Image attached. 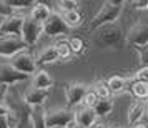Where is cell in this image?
Instances as JSON below:
<instances>
[{"instance_id": "obj_15", "label": "cell", "mask_w": 148, "mask_h": 128, "mask_svg": "<svg viewBox=\"0 0 148 128\" xmlns=\"http://www.w3.org/2000/svg\"><path fill=\"white\" fill-rule=\"evenodd\" d=\"M147 113V101L141 100H135L130 108H128V123L130 125H138V121L143 118V115Z\"/></svg>"}, {"instance_id": "obj_1", "label": "cell", "mask_w": 148, "mask_h": 128, "mask_svg": "<svg viewBox=\"0 0 148 128\" xmlns=\"http://www.w3.org/2000/svg\"><path fill=\"white\" fill-rule=\"evenodd\" d=\"M123 5H125V2H123V0L103 2V3H101V7H100V10H98V14L90 20V28H92V30H98V28L103 27V25L115 23L116 18L120 17Z\"/></svg>"}, {"instance_id": "obj_32", "label": "cell", "mask_w": 148, "mask_h": 128, "mask_svg": "<svg viewBox=\"0 0 148 128\" xmlns=\"http://www.w3.org/2000/svg\"><path fill=\"white\" fill-rule=\"evenodd\" d=\"M135 78L138 81H147L148 83V67H141L136 73H135Z\"/></svg>"}, {"instance_id": "obj_35", "label": "cell", "mask_w": 148, "mask_h": 128, "mask_svg": "<svg viewBox=\"0 0 148 128\" xmlns=\"http://www.w3.org/2000/svg\"><path fill=\"white\" fill-rule=\"evenodd\" d=\"M67 128H85V127H82V125H80V123H77V121H70V123H68V125H67Z\"/></svg>"}, {"instance_id": "obj_4", "label": "cell", "mask_w": 148, "mask_h": 128, "mask_svg": "<svg viewBox=\"0 0 148 128\" xmlns=\"http://www.w3.org/2000/svg\"><path fill=\"white\" fill-rule=\"evenodd\" d=\"M28 45L22 40V37H10V35H5V37H0V57L3 58H12L14 55L23 52Z\"/></svg>"}, {"instance_id": "obj_38", "label": "cell", "mask_w": 148, "mask_h": 128, "mask_svg": "<svg viewBox=\"0 0 148 128\" xmlns=\"http://www.w3.org/2000/svg\"><path fill=\"white\" fill-rule=\"evenodd\" d=\"M133 128H148V125H145V123H138V125H135Z\"/></svg>"}, {"instance_id": "obj_23", "label": "cell", "mask_w": 148, "mask_h": 128, "mask_svg": "<svg viewBox=\"0 0 148 128\" xmlns=\"http://www.w3.org/2000/svg\"><path fill=\"white\" fill-rule=\"evenodd\" d=\"M93 92L98 95V98H110L112 97V92L108 88V83L107 80H98L97 83L93 85Z\"/></svg>"}, {"instance_id": "obj_13", "label": "cell", "mask_w": 148, "mask_h": 128, "mask_svg": "<svg viewBox=\"0 0 148 128\" xmlns=\"http://www.w3.org/2000/svg\"><path fill=\"white\" fill-rule=\"evenodd\" d=\"M97 116H98V115L95 113L93 108L82 107V108H77L73 112V120L77 121V123H80L82 127H85V128L93 127L95 123H97Z\"/></svg>"}, {"instance_id": "obj_30", "label": "cell", "mask_w": 148, "mask_h": 128, "mask_svg": "<svg viewBox=\"0 0 148 128\" xmlns=\"http://www.w3.org/2000/svg\"><path fill=\"white\" fill-rule=\"evenodd\" d=\"M14 14V8L12 7H8V3L5 2V0H0V17H12Z\"/></svg>"}, {"instance_id": "obj_3", "label": "cell", "mask_w": 148, "mask_h": 128, "mask_svg": "<svg viewBox=\"0 0 148 128\" xmlns=\"http://www.w3.org/2000/svg\"><path fill=\"white\" fill-rule=\"evenodd\" d=\"M8 63L12 65V67L15 68V70H18L20 73L23 75H28V77H32V75H35L38 70H37V62H35V57L34 55H30L28 52H20V53L14 55L10 60H8Z\"/></svg>"}, {"instance_id": "obj_39", "label": "cell", "mask_w": 148, "mask_h": 128, "mask_svg": "<svg viewBox=\"0 0 148 128\" xmlns=\"http://www.w3.org/2000/svg\"><path fill=\"white\" fill-rule=\"evenodd\" d=\"M3 22H5V17H0V30L3 27Z\"/></svg>"}, {"instance_id": "obj_22", "label": "cell", "mask_w": 148, "mask_h": 128, "mask_svg": "<svg viewBox=\"0 0 148 128\" xmlns=\"http://www.w3.org/2000/svg\"><path fill=\"white\" fill-rule=\"evenodd\" d=\"M62 17H63L65 23L68 25V28H77V27H80L82 23H83V17H82V14L78 12V10H73V12H63Z\"/></svg>"}, {"instance_id": "obj_34", "label": "cell", "mask_w": 148, "mask_h": 128, "mask_svg": "<svg viewBox=\"0 0 148 128\" xmlns=\"http://www.w3.org/2000/svg\"><path fill=\"white\" fill-rule=\"evenodd\" d=\"M8 113H10V108H8V105H5V103H0V118H5Z\"/></svg>"}, {"instance_id": "obj_19", "label": "cell", "mask_w": 148, "mask_h": 128, "mask_svg": "<svg viewBox=\"0 0 148 128\" xmlns=\"http://www.w3.org/2000/svg\"><path fill=\"white\" fill-rule=\"evenodd\" d=\"M108 88L112 93H123L125 87H127V77H120V75H113L107 80Z\"/></svg>"}, {"instance_id": "obj_41", "label": "cell", "mask_w": 148, "mask_h": 128, "mask_svg": "<svg viewBox=\"0 0 148 128\" xmlns=\"http://www.w3.org/2000/svg\"><path fill=\"white\" fill-rule=\"evenodd\" d=\"M0 103H2V95H0Z\"/></svg>"}, {"instance_id": "obj_8", "label": "cell", "mask_w": 148, "mask_h": 128, "mask_svg": "<svg viewBox=\"0 0 148 128\" xmlns=\"http://www.w3.org/2000/svg\"><path fill=\"white\" fill-rule=\"evenodd\" d=\"M43 34L48 35V37L65 35V34H68V25L65 23V20H63V17L60 14L53 12L50 15V18L43 23Z\"/></svg>"}, {"instance_id": "obj_2", "label": "cell", "mask_w": 148, "mask_h": 128, "mask_svg": "<svg viewBox=\"0 0 148 128\" xmlns=\"http://www.w3.org/2000/svg\"><path fill=\"white\" fill-rule=\"evenodd\" d=\"M95 42L101 48H120L123 43V32L116 23L103 25L97 30Z\"/></svg>"}, {"instance_id": "obj_6", "label": "cell", "mask_w": 148, "mask_h": 128, "mask_svg": "<svg viewBox=\"0 0 148 128\" xmlns=\"http://www.w3.org/2000/svg\"><path fill=\"white\" fill-rule=\"evenodd\" d=\"M42 34H43V25L35 22L30 17H25L23 27H22V40L25 42L28 47H32V45H35L38 42Z\"/></svg>"}, {"instance_id": "obj_17", "label": "cell", "mask_w": 148, "mask_h": 128, "mask_svg": "<svg viewBox=\"0 0 148 128\" xmlns=\"http://www.w3.org/2000/svg\"><path fill=\"white\" fill-rule=\"evenodd\" d=\"M32 87L38 88V90H50L53 87V78L45 70H38L32 78Z\"/></svg>"}, {"instance_id": "obj_10", "label": "cell", "mask_w": 148, "mask_h": 128, "mask_svg": "<svg viewBox=\"0 0 148 128\" xmlns=\"http://www.w3.org/2000/svg\"><path fill=\"white\" fill-rule=\"evenodd\" d=\"M88 92V87L85 83H78V81H73V83H68L67 88H65V97H67V101L70 107H77L83 103V98Z\"/></svg>"}, {"instance_id": "obj_29", "label": "cell", "mask_w": 148, "mask_h": 128, "mask_svg": "<svg viewBox=\"0 0 148 128\" xmlns=\"http://www.w3.org/2000/svg\"><path fill=\"white\" fill-rule=\"evenodd\" d=\"M20 121H22L20 113H17V112H14V110H10V113L7 115L8 128H18L20 127Z\"/></svg>"}, {"instance_id": "obj_27", "label": "cell", "mask_w": 148, "mask_h": 128, "mask_svg": "<svg viewBox=\"0 0 148 128\" xmlns=\"http://www.w3.org/2000/svg\"><path fill=\"white\" fill-rule=\"evenodd\" d=\"M58 8L62 10V14L63 12H73V10H78V2H75V0H62L57 3Z\"/></svg>"}, {"instance_id": "obj_5", "label": "cell", "mask_w": 148, "mask_h": 128, "mask_svg": "<svg viewBox=\"0 0 148 128\" xmlns=\"http://www.w3.org/2000/svg\"><path fill=\"white\" fill-rule=\"evenodd\" d=\"M127 42L133 45V48L148 45V20H140L132 25L127 34Z\"/></svg>"}, {"instance_id": "obj_16", "label": "cell", "mask_w": 148, "mask_h": 128, "mask_svg": "<svg viewBox=\"0 0 148 128\" xmlns=\"http://www.w3.org/2000/svg\"><path fill=\"white\" fill-rule=\"evenodd\" d=\"M60 60L58 57V52H57V45H48L42 50L40 53L37 55V65H47V63H53V62Z\"/></svg>"}, {"instance_id": "obj_26", "label": "cell", "mask_w": 148, "mask_h": 128, "mask_svg": "<svg viewBox=\"0 0 148 128\" xmlns=\"http://www.w3.org/2000/svg\"><path fill=\"white\" fill-rule=\"evenodd\" d=\"M98 100H100V98H98V95L95 93L93 88H92V90H88V92H87V95H85V98H83V103H82V105H83L85 108H93Z\"/></svg>"}, {"instance_id": "obj_31", "label": "cell", "mask_w": 148, "mask_h": 128, "mask_svg": "<svg viewBox=\"0 0 148 128\" xmlns=\"http://www.w3.org/2000/svg\"><path fill=\"white\" fill-rule=\"evenodd\" d=\"M138 50V55H140V62H141V67H148V45L145 47L136 48Z\"/></svg>"}, {"instance_id": "obj_14", "label": "cell", "mask_w": 148, "mask_h": 128, "mask_svg": "<svg viewBox=\"0 0 148 128\" xmlns=\"http://www.w3.org/2000/svg\"><path fill=\"white\" fill-rule=\"evenodd\" d=\"M53 14L52 10H50V7H48L47 3H42V2H35V5L32 7V10H30V18H34L35 22H38V23H45V22L50 18V15Z\"/></svg>"}, {"instance_id": "obj_9", "label": "cell", "mask_w": 148, "mask_h": 128, "mask_svg": "<svg viewBox=\"0 0 148 128\" xmlns=\"http://www.w3.org/2000/svg\"><path fill=\"white\" fill-rule=\"evenodd\" d=\"M30 78L28 75L20 73L18 70H15L10 63H0V85L7 87V85H15L20 81Z\"/></svg>"}, {"instance_id": "obj_25", "label": "cell", "mask_w": 148, "mask_h": 128, "mask_svg": "<svg viewBox=\"0 0 148 128\" xmlns=\"http://www.w3.org/2000/svg\"><path fill=\"white\" fill-rule=\"evenodd\" d=\"M57 45V52H58V57H60L62 60H67L72 57V50H70V45H68V42H58V43H55Z\"/></svg>"}, {"instance_id": "obj_12", "label": "cell", "mask_w": 148, "mask_h": 128, "mask_svg": "<svg viewBox=\"0 0 148 128\" xmlns=\"http://www.w3.org/2000/svg\"><path fill=\"white\" fill-rule=\"evenodd\" d=\"M47 98H48V90H38V88H34V87L28 88L25 92V95H23V101L30 108L43 107Z\"/></svg>"}, {"instance_id": "obj_18", "label": "cell", "mask_w": 148, "mask_h": 128, "mask_svg": "<svg viewBox=\"0 0 148 128\" xmlns=\"http://www.w3.org/2000/svg\"><path fill=\"white\" fill-rule=\"evenodd\" d=\"M30 123L32 128H47V112L43 107L30 108Z\"/></svg>"}, {"instance_id": "obj_28", "label": "cell", "mask_w": 148, "mask_h": 128, "mask_svg": "<svg viewBox=\"0 0 148 128\" xmlns=\"http://www.w3.org/2000/svg\"><path fill=\"white\" fill-rule=\"evenodd\" d=\"M8 3V7H12L15 10V8H32L35 5V2H32V0H5Z\"/></svg>"}, {"instance_id": "obj_36", "label": "cell", "mask_w": 148, "mask_h": 128, "mask_svg": "<svg viewBox=\"0 0 148 128\" xmlns=\"http://www.w3.org/2000/svg\"><path fill=\"white\" fill-rule=\"evenodd\" d=\"M0 128H8V123H7V116H5V118H0Z\"/></svg>"}, {"instance_id": "obj_40", "label": "cell", "mask_w": 148, "mask_h": 128, "mask_svg": "<svg viewBox=\"0 0 148 128\" xmlns=\"http://www.w3.org/2000/svg\"><path fill=\"white\" fill-rule=\"evenodd\" d=\"M110 128H121V127H110Z\"/></svg>"}, {"instance_id": "obj_21", "label": "cell", "mask_w": 148, "mask_h": 128, "mask_svg": "<svg viewBox=\"0 0 148 128\" xmlns=\"http://www.w3.org/2000/svg\"><path fill=\"white\" fill-rule=\"evenodd\" d=\"M93 110L98 116H107L113 110V100L112 98H100L97 101V105L93 107Z\"/></svg>"}, {"instance_id": "obj_20", "label": "cell", "mask_w": 148, "mask_h": 128, "mask_svg": "<svg viewBox=\"0 0 148 128\" xmlns=\"http://www.w3.org/2000/svg\"><path fill=\"white\" fill-rule=\"evenodd\" d=\"M130 93L133 95L136 100H141V101H147L148 100V83L147 81H135Z\"/></svg>"}, {"instance_id": "obj_37", "label": "cell", "mask_w": 148, "mask_h": 128, "mask_svg": "<svg viewBox=\"0 0 148 128\" xmlns=\"http://www.w3.org/2000/svg\"><path fill=\"white\" fill-rule=\"evenodd\" d=\"M92 128H110V127H107L105 123H100V121H97V123H95Z\"/></svg>"}, {"instance_id": "obj_24", "label": "cell", "mask_w": 148, "mask_h": 128, "mask_svg": "<svg viewBox=\"0 0 148 128\" xmlns=\"http://www.w3.org/2000/svg\"><path fill=\"white\" fill-rule=\"evenodd\" d=\"M68 45H70V50H72L73 55H78L85 50V42L82 40L80 37H72V38L68 40Z\"/></svg>"}, {"instance_id": "obj_33", "label": "cell", "mask_w": 148, "mask_h": 128, "mask_svg": "<svg viewBox=\"0 0 148 128\" xmlns=\"http://www.w3.org/2000/svg\"><path fill=\"white\" fill-rule=\"evenodd\" d=\"M130 5L136 10H141V8H147L148 10V0H132Z\"/></svg>"}, {"instance_id": "obj_7", "label": "cell", "mask_w": 148, "mask_h": 128, "mask_svg": "<svg viewBox=\"0 0 148 128\" xmlns=\"http://www.w3.org/2000/svg\"><path fill=\"white\" fill-rule=\"evenodd\" d=\"M70 121H73V112L67 108L47 112V128H67Z\"/></svg>"}, {"instance_id": "obj_11", "label": "cell", "mask_w": 148, "mask_h": 128, "mask_svg": "<svg viewBox=\"0 0 148 128\" xmlns=\"http://www.w3.org/2000/svg\"><path fill=\"white\" fill-rule=\"evenodd\" d=\"M25 17L22 15H12L7 17L3 22V27L0 30V35H10V37H22V27H23Z\"/></svg>"}]
</instances>
